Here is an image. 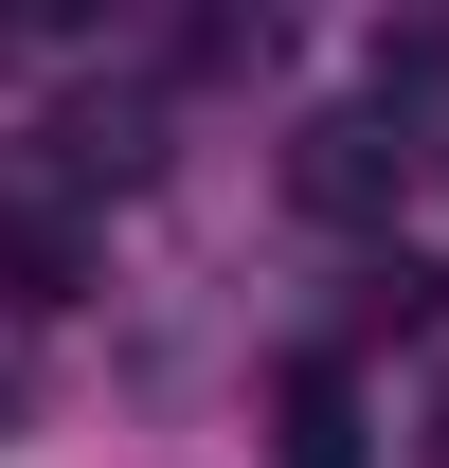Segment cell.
<instances>
[{
  "label": "cell",
  "mask_w": 449,
  "mask_h": 468,
  "mask_svg": "<svg viewBox=\"0 0 449 468\" xmlns=\"http://www.w3.org/2000/svg\"><path fill=\"white\" fill-rule=\"evenodd\" d=\"M395 180H413V126L395 109H306L287 126V198L306 217H395Z\"/></svg>",
  "instance_id": "1"
},
{
  "label": "cell",
  "mask_w": 449,
  "mask_h": 468,
  "mask_svg": "<svg viewBox=\"0 0 449 468\" xmlns=\"http://www.w3.org/2000/svg\"><path fill=\"white\" fill-rule=\"evenodd\" d=\"M270 432H287V468H378V397H360V360L306 343V360L270 378Z\"/></svg>",
  "instance_id": "2"
},
{
  "label": "cell",
  "mask_w": 449,
  "mask_h": 468,
  "mask_svg": "<svg viewBox=\"0 0 449 468\" xmlns=\"http://www.w3.org/2000/svg\"><path fill=\"white\" fill-rule=\"evenodd\" d=\"M90 271H109V217L90 198H0V289L18 306H72Z\"/></svg>",
  "instance_id": "3"
},
{
  "label": "cell",
  "mask_w": 449,
  "mask_h": 468,
  "mask_svg": "<svg viewBox=\"0 0 449 468\" xmlns=\"http://www.w3.org/2000/svg\"><path fill=\"white\" fill-rule=\"evenodd\" d=\"M432 306H449V271H432V252H378V271H360V324H395V343H413Z\"/></svg>",
  "instance_id": "4"
},
{
  "label": "cell",
  "mask_w": 449,
  "mask_h": 468,
  "mask_svg": "<svg viewBox=\"0 0 449 468\" xmlns=\"http://www.w3.org/2000/svg\"><path fill=\"white\" fill-rule=\"evenodd\" d=\"M432 468H449V414H432Z\"/></svg>",
  "instance_id": "5"
}]
</instances>
